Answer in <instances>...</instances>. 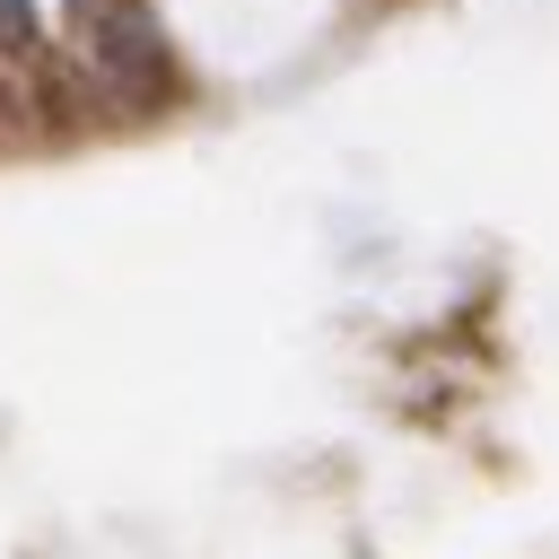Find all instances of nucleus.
Segmentation results:
<instances>
[{
    "mask_svg": "<svg viewBox=\"0 0 559 559\" xmlns=\"http://www.w3.org/2000/svg\"><path fill=\"white\" fill-rule=\"evenodd\" d=\"M0 44H35V0H0Z\"/></svg>",
    "mask_w": 559,
    "mask_h": 559,
    "instance_id": "nucleus-1",
    "label": "nucleus"
},
{
    "mask_svg": "<svg viewBox=\"0 0 559 559\" xmlns=\"http://www.w3.org/2000/svg\"><path fill=\"white\" fill-rule=\"evenodd\" d=\"M79 9H96V0H79Z\"/></svg>",
    "mask_w": 559,
    "mask_h": 559,
    "instance_id": "nucleus-2",
    "label": "nucleus"
}]
</instances>
